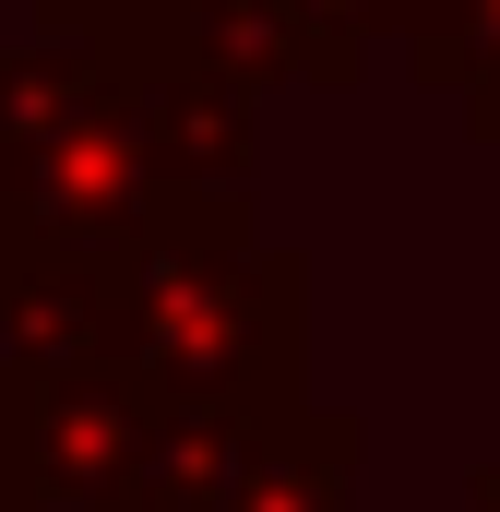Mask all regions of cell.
Wrapping results in <instances>:
<instances>
[{
    "label": "cell",
    "mask_w": 500,
    "mask_h": 512,
    "mask_svg": "<svg viewBox=\"0 0 500 512\" xmlns=\"http://www.w3.org/2000/svg\"><path fill=\"white\" fill-rule=\"evenodd\" d=\"M310 346V262L250 239V215H155L108 262V370L155 405L262 417L298 405Z\"/></svg>",
    "instance_id": "6da1fadb"
},
{
    "label": "cell",
    "mask_w": 500,
    "mask_h": 512,
    "mask_svg": "<svg viewBox=\"0 0 500 512\" xmlns=\"http://www.w3.org/2000/svg\"><path fill=\"white\" fill-rule=\"evenodd\" d=\"M155 227L131 72L96 48H0V262H120Z\"/></svg>",
    "instance_id": "7a4b0ae2"
},
{
    "label": "cell",
    "mask_w": 500,
    "mask_h": 512,
    "mask_svg": "<svg viewBox=\"0 0 500 512\" xmlns=\"http://www.w3.org/2000/svg\"><path fill=\"white\" fill-rule=\"evenodd\" d=\"M155 393L120 370H0V512H131Z\"/></svg>",
    "instance_id": "3957f363"
},
{
    "label": "cell",
    "mask_w": 500,
    "mask_h": 512,
    "mask_svg": "<svg viewBox=\"0 0 500 512\" xmlns=\"http://www.w3.org/2000/svg\"><path fill=\"white\" fill-rule=\"evenodd\" d=\"M120 72H131V143H143L155 215H250L262 108L239 84H215L191 48H155V60H120Z\"/></svg>",
    "instance_id": "277c9868"
},
{
    "label": "cell",
    "mask_w": 500,
    "mask_h": 512,
    "mask_svg": "<svg viewBox=\"0 0 500 512\" xmlns=\"http://www.w3.org/2000/svg\"><path fill=\"white\" fill-rule=\"evenodd\" d=\"M215 512H358V417H334L310 393L250 417L239 477L215 489Z\"/></svg>",
    "instance_id": "5b68a950"
},
{
    "label": "cell",
    "mask_w": 500,
    "mask_h": 512,
    "mask_svg": "<svg viewBox=\"0 0 500 512\" xmlns=\"http://www.w3.org/2000/svg\"><path fill=\"white\" fill-rule=\"evenodd\" d=\"M179 48H191L215 84H239L250 108H262L274 84H358V60L322 48L286 0H191V12H179Z\"/></svg>",
    "instance_id": "8992f818"
},
{
    "label": "cell",
    "mask_w": 500,
    "mask_h": 512,
    "mask_svg": "<svg viewBox=\"0 0 500 512\" xmlns=\"http://www.w3.org/2000/svg\"><path fill=\"white\" fill-rule=\"evenodd\" d=\"M0 370H108V262H0Z\"/></svg>",
    "instance_id": "52a82bcc"
},
{
    "label": "cell",
    "mask_w": 500,
    "mask_h": 512,
    "mask_svg": "<svg viewBox=\"0 0 500 512\" xmlns=\"http://www.w3.org/2000/svg\"><path fill=\"white\" fill-rule=\"evenodd\" d=\"M393 36L417 48V84H441V96L500 143V0H405Z\"/></svg>",
    "instance_id": "ba28073f"
},
{
    "label": "cell",
    "mask_w": 500,
    "mask_h": 512,
    "mask_svg": "<svg viewBox=\"0 0 500 512\" xmlns=\"http://www.w3.org/2000/svg\"><path fill=\"white\" fill-rule=\"evenodd\" d=\"M179 12L191 0H36V36L96 48V60H155V48H179Z\"/></svg>",
    "instance_id": "9c48e42d"
},
{
    "label": "cell",
    "mask_w": 500,
    "mask_h": 512,
    "mask_svg": "<svg viewBox=\"0 0 500 512\" xmlns=\"http://www.w3.org/2000/svg\"><path fill=\"white\" fill-rule=\"evenodd\" d=\"M286 12H298V24H310L322 48L370 60V36H393V12H405V0H286Z\"/></svg>",
    "instance_id": "30bf717a"
},
{
    "label": "cell",
    "mask_w": 500,
    "mask_h": 512,
    "mask_svg": "<svg viewBox=\"0 0 500 512\" xmlns=\"http://www.w3.org/2000/svg\"><path fill=\"white\" fill-rule=\"evenodd\" d=\"M453 512H500V465H477V489H465Z\"/></svg>",
    "instance_id": "8fae6325"
}]
</instances>
